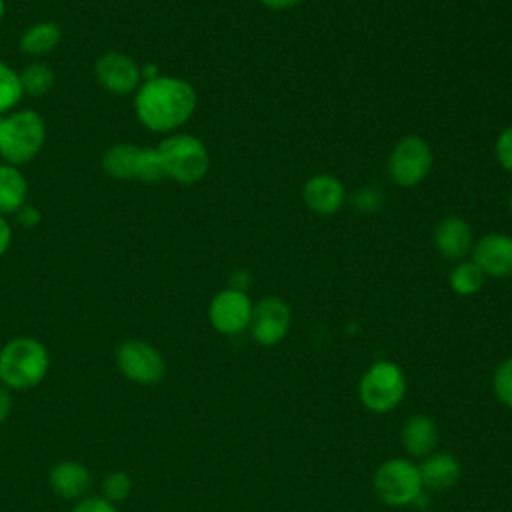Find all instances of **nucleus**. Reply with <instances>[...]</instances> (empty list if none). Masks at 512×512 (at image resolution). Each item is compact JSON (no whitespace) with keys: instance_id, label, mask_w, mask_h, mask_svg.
<instances>
[{"instance_id":"obj_1","label":"nucleus","mask_w":512,"mask_h":512,"mask_svg":"<svg viewBox=\"0 0 512 512\" xmlns=\"http://www.w3.org/2000/svg\"><path fill=\"white\" fill-rule=\"evenodd\" d=\"M196 102V90L188 80L158 74L144 80L134 92V114L146 130L174 134L192 118Z\"/></svg>"},{"instance_id":"obj_2","label":"nucleus","mask_w":512,"mask_h":512,"mask_svg":"<svg viewBox=\"0 0 512 512\" xmlns=\"http://www.w3.org/2000/svg\"><path fill=\"white\" fill-rule=\"evenodd\" d=\"M50 370V352L34 336H16L0 348V384L10 390L38 386Z\"/></svg>"},{"instance_id":"obj_3","label":"nucleus","mask_w":512,"mask_h":512,"mask_svg":"<svg viewBox=\"0 0 512 512\" xmlns=\"http://www.w3.org/2000/svg\"><path fill=\"white\" fill-rule=\"evenodd\" d=\"M46 122L32 108H16L0 116V158L22 166L32 162L46 144Z\"/></svg>"},{"instance_id":"obj_4","label":"nucleus","mask_w":512,"mask_h":512,"mask_svg":"<svg viewBox=\"0 0 512 512\" xmlns=\"http://www.w3.org/2000/svg\"><path fill=\"white\" fill-rule=\"evenodd\" d=\"M156 150L166 178L176 180L178 184H196L210 168L208 148L192 134H168L160 140Z\"/></svg>"},{"instance_id":"obj_5","label":"nucleus","mask_w":512,"mask_h":512,"mask_svg":"<svg viewBox=\"0 0 512 512\" xmlns=\"http://www.w3.org/2000/svg\"><path fill=\"white\" fill-rule=\"evenodd\" d=\"M116 366L126 380L138 386H154L166 372L160 350L140 338H128L116 348Z\"/></svg>"},{"instance_id":"obj_6","label":"nucleus","mask_w":512,"mask_h":512,"mask_svg":"<svg viewBox=\"0 0 512 512\" xmlns=\"http://www.w3.org/2000/svg\"><path fill=\"white\" fill-rule=\"evenodd\" d=\"M406 380L402 370L392 362L372 364L360 380V398L372 412H388L402 400Z\"/></svg>"},{"instance_id":"obj_7","label":"nucleus","mask_w":512,"mask_h":512,"mask_svg":"<svg viewBox=\"0 0 512 512\" xmlns=\"http://www.w3.org/2000/svg\"><path fill=\"white\" fill-rule=\"evenodd\" d=\"M374 490L386 504H410L422 492L420 470L408 460H388L374 474Z\"/></svg>"},{"instance_id":"obj_8","label":"nucleus","mask_w":512,"mask_h":512,"mask_svg":"<svg viewBox=\"0 0 512 512\" xmlns=\"http://www.w3.org/2000/svg\"><path fill=\"white\" fill-rule=\"evenodd\" d=\"M432 168L430 146L420 136H404L388 158L390 178L402 186L412 188L420 184Z\"/></svg>"},{"instance_id":"obj_9","label":"nucleus","mask_w":512,"mask_h":512,"mask_svg":"<svg viewBox=\"0 0 512 512\" xmlns=\"http://www.w3.org/2000/svg\"><path fill=\"white\" fill-rule=\"evenodd\" d=\"M96 82L110 94L128 96L142 84V66L126 52L108 50L94 64Z\"/></svg>"},{"instance_id":"obj_10","label":"nucleus","mask_w":512,"mask_h":512,"mask_svg":"<svg viewBox=\"0 0 512 512\" xmlns=\"http://www.w3.org/2000/svg\"><path fill=\"white\" fill-rule=\"evenodd\" d=\"M252 316V302L246 296L244 290L226 288L218 292L210 306H208V318L210 324L220 334H240L248 328Z\"/></svg>"},{"instance_id":"obj_11","label":"nucleus","mask_w":512,"mask_h":512,"mask_svg":"<svg viewBox=\"0 0 512 512\" xmlns=\"http://www.w3.org/2000/svg\"><path fill=\"white\" fill-rule=\"evenodd\" d=\"M290 326V308L284 300L270 296L260 300L256 306H252L250 316V334L256 342L264 346H272L280 342Z\"/></svg>"},{"instance_id":"obj_12","label":"nucleus","mask_w":512,"mask_h":512,"mask_svg":"<svg viewBox=\"0 0 512 512\" xmlns=\"http://www.w3.org/2000/svg\"><path fill=\"white\" fill-rule=\"evenodd\" d=\"M472 262L488 276H512V236L492 232L472 246Z\"/></svg>"},{"instance_id":"obj_13","label":"nucleus","mask_w":512,"mask_h":512,"mask_svg":"<svg viewBox=\"0 0 512 512\" xmlns=\"http://www.w3.org/2000/svg\"><path fill=\"white\" fill-rule=\"evenodd\" d=\"M48 484L52 492L70 502H78L80 498L92 494V472L78 460H60L48 472Z\"/></svg>"},{"instance_id":"obj_14","label":"nucleus","mask_w":512,"mask_h":512,"mask_svg":"<svg viewBox=\"0 0 512 512\" xmlns=\"http://www.w3.org/2000/svg\"><path fill=\"white\" fill-rule=\"evenodd\" d=\"M304 204L322 216H330L338 212L346 200L344 184L332 174H316L306 180L302 188Z\"/></svg>"},{"instance_id":"obj_15","label":"nucleus","mask_w":512,"mask_h":512,"mask_svg":"<svg viewBox=\"0 0 512 512\" xmlns=\"http://www.w3.org/2000/svg\"><path fill=\"white\" fill-rule=\"evenodd\" d=\"M434 246L444 258H464L468 252H472L474 246L470 224L460 216L442 218L434 230Z\"/></svg>"},{"instance_id":"obj_16","label":"nucleus","mask_w":512,"mask_h":512,"mask_svg":"<svg viewBox=\"0 0 512 512\" xmlns=\"http://www.w3.org/2000/svg\"><path fill=\"white\" fill-rule=\"evenodd\" d=\"M60 42H62V28L52 20H40L30 24L22 32L18 46L22 54L30 58H42L52 50H56Z\"/></svg>"},{"instance_id":"obj_17","label":"nucleus","mask_w":512,"mask_h":512,"mask_svg":"<svg viewBox=\"0 0 512 512\" xmlns=\"http://www.w3.org/2000/svg\"><path fill=\"white\" fill-rule=\"evenodd\" d=\"M28 202V180L20 166L0 162V214H16Z\"/></svg>"},{"instance_id":"obj_18","label":"nucleus","mask_w":512,"mask_h":512,"mask_svg":"<svg viewBox=\"0 0 512 512\" xmlns=\"http://www.w3.org/2000/svg\"><path fill=\"white\" fill-rule=\"evenodd\" d=\"M140 148L132 142H118L104 150L100 166L106 176L114 180H136Z\"/></svg>"},{"instance_id":"obj_19","label":"nucleus","mask_w":512,"mask_h":512,"mask_svg":"<svg viewBox=\"0 0 512 512\" xmlns=\"http://www.w3.org/2000/svg\"><path fill=\"white\" fill-rule=\"evenodd\" d=\"M402 442L412 456H426L438 444V428L428 416L416 414L404 424Z\"/></svg>"},{"instance_id":"obj_20","label":"nucleus","mask_w":512,"mask_h":512,"mask_svg":"<svg viewBox=\"0 0 512 512\" xmlns=\"http://www.w3.org/2000/svg\"><path fill=\"white\" fill-rule=\"evenodd\" d=\"M422 486L430 490H444L456 484L460 466L454 456L450 454H434L424 460V464L418 468Z\"/></svg>"},{"instance_id":"obj_21","label":"nucleus","mask_w":512,"mask_h":512,"mask_svg":"<svg viewBox=\"0 0 512 512\" xmlns=\"http://www.w3.org/2000/svg\"><path fill=\"white\" fill-rule=\"evenodd\" d=\"M20 84L24 90V96L40 98L48 94L56 84L54 70L44 62H30L20 70Z\"/></svg>"},{"instance_id":"obj_22","label":"nucleus","mask_w":512,"mask_h":512,"mask_svg":"<svg viewBox=\"0 0 512 512\" xmlns=\"http://www.w3.org/2000/svg\"><path fill=\"white\" fill-rule=\"evenodd\" d=\"M24 90L20 84V72H16L8 62L0 60V116L16 110Z\"/></svg>"},{"instance_id":"obj_23","label":"nucleus","mask_w":512,"mask_h":512,"mask_svg":"<svg viewBox=\"0 0 512 512\" xmlns=\"http://www.w3.org/2000/svg\"><path fill=\"white\" fill-rule=\"evenodd\" d=\"M484 278H486V274L472 260H466L452 268L450 288L460 296H470L482 288Z\"/></svg>"},{"instance_id":"obj_24","label":"nucleus","mask_w":512,"mask_h":512,"mask_svg":"<svg viewBox=\"0 0 512 512\" xmlns=\"http://www.w3.org/2000/svg\"><path fill=\"white\" fill-rule=\"evenodd\" d=\"M166 178L160 156L156 146H142L140 148V158H138V170H136V180L144 184H158Z\"/></svg>"},{"instance_id":"obj_25","label":"nucleus","mask_w":512,"mask_h":512,"mask_svg":"<svg viewBox=\"0 0 512 512\" xmlns=\"http://www.w3.org/2000/svg\"><path fill=\"white\" fill-rule=\"evenodd\" d=\"M130 492H132V478L124 470H112L100 482V496H104L112 504L126 500Z\"/></svg>"},{"instance_id":"obj_26","label":"nucleus","mask_w":512,"mask_h":512,"mask_svg":"<svg viewBox=\"0 0 512 512\" xmlns=\"http://www.w3.org/2000/svg\"><path fill=\"white\" fill-rule=\"evenodd\" d=\"M494 392L500 402L512 408V358L504 360L494 372Z\"/></svg>"},{"instance_id":"obj_27","label":"nucleus","mask_w":512,"mask_h":512,"mask_svg":"<svg viewBox=\"0 0 512 512\" xmlns=\"http://www.w3.org/2000/svg\"><path fill=\"white\" fill-rule=\"evenodd\" d=\"M70 512H118V508L100 494H88L74 502Z\"/></svg>"},{"instance_id":"obj_28","label":"nucleus","mask_w":512,"mask_h":512,"mask_svg":"<svg viewBox=\"0 0 512 512\" xmlns=\"http://www.w3.org/2000/svg\"><path fill=\"white\" fill-rule=\"evenodd\" d=\"M496 158L500 166L512 174V126L500 132L496 140Z\"/></svg>"},{"instance_id":"obj_29","label":"nucleus","mask_w":512,"mask_h":512,"mask_svg":"<svg viewBox=\"0 0 512 512\" xmlns=\"http://www.w3.org/2000/svg\"><path fill=\"white\" fill-rule=\"evenodd\" d=\"M352 204L358 208V210H364V212H370V210H376L380 204H382V194L374 188H362L354 194L352 198Z\"/></svg>"},{"instance_id":"obj_30","label":"nucleus","mask_w":512,"mask_h":512,"mask_svg":"<svg viewBox=\"0 0 512 512\" xmlns=\"http://www.w3.org/2000/svg\"><path fill=\"white\" fill-rule=\"evenodd\" d=\"M14 216H16V222L22 228H36L40 224V220H42V212L36 206L28 204V202Z\"/></svg>"},{"instance_id":"obj_31","label":"nucleus","mask_w":512,"mask_h":512,"mask_svg":"<svg viewBox=\"0 0 512 512\" xmlns=\"http://www.w3.org/2000/svg\"><path fill=\"white\" fill-rule=\"evenodd\" d=\"M14 408V400H12V390L6 388L4 384H0V424L6 422L12 414Z\"/></svg>"},{"instance_id":"obj_32","label":"nucleus","mask_w":512,"mask_h":512,"mask_svg":"<svg viewBox=\"0 0 512 512\" xmlns=\"http://www.w3.org/2000/svg\"><path fill=\"white\" fill-rule=\"evenodd\" d=\"M12 224L8 222V218L4 214H0V256H4L12 244Z\"/></svg>"},{"instance_id":"obj_33","label":"nucleus","mask_w":512,"mask_h":512,"mask_svg":"<svg viewBox=\"0 0 512 512\" xmlns=\"http://www.w3.org/2000/svg\"><path fill=\"white\" fill-rule=\"evenodd\" d=\"M260 2L270 10H288L296 4H300L302 0H260Z\"/></svg>"},{"instance_id":"obj_34","label":"nucleus","mask_w":512,"mask_h":512,"mask_svg":"<svg viewBox=\"0 0 512 512\" xmlns=\"http://www.w3.org/2000/svg\"><path fill=\"white\" fill-rule=\"evenodd\" d=\"M4 14H6V0H0V20L4 18Z\"/></svg>"},{"instance_id":"obj_35","label":"nucleus","mask_w":512,"mask_h":512,"mask_svg":"<svg viewBox=\"0 0 512 512\" xmlns=\"http://www.w3.org/2000/svg\"><path fill=\"white\" fill-rule=\"evenodd\" d=\"M508 206H510V212H512V192H510V198H508Z\"/></svg>"}]
</instances>
